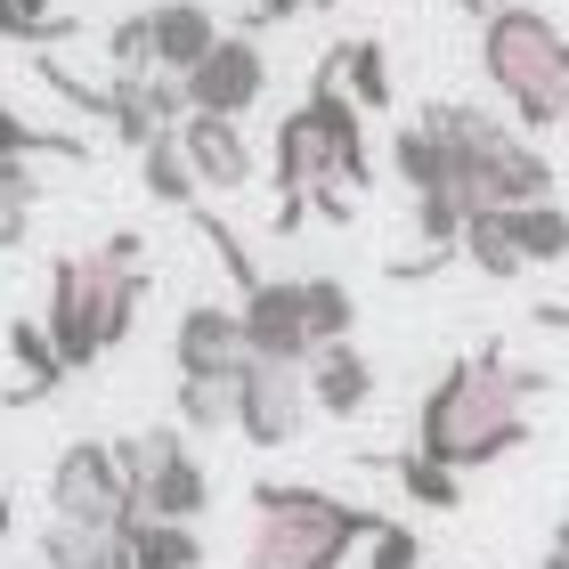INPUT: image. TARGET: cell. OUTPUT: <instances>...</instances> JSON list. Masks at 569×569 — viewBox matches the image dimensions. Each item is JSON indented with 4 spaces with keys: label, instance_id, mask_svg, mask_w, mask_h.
Instances as JSON below:
<instances>
[{
    "label": "cell",
    "instance_id": "ac0fdd59",
    "mask_svg": "<svg viewBox=\"0 0 569 569\" xmlns=\"http://www.w3.org/2000/svg\"><path fill=\"white\" fill-rule=\"evenodd\" d=\"M9 358L24 367V391H9L17 407H33V399H58L66 391V358H58V342H49V326L41 318H9Z\"/></svg>",
    "mask_w": 569,
    "mask_h": 569
},
{
    "label": "cell",
    "instance_id": "4dcf8cb0",
    "mask_svg": "<svg viewBox=\"0 0 569 569\" xmlns=\"http://www.w3.org/2000/svg\"><path fill=\"white\" fill-rule=\"evenodd\" d=\"M0 41H33V49H58L66 33H49V24H33V17L17 9V0H0Z\"/></svg>",
    "mask_w": 569,
    "mask_h": 569
},
{
    "label": "cell",
    "instance_id": "8fae6325",
    "mask_svg": "<svg viewBox=\"0 0 569 569\" xmlns=\"http://www.w3.org/2000/svg\"><path fill=\"white\" fill-rule=\"evenodd\" d=\"M318 416L309 407V375L301 367H252L237 375V431H244V448H293L301 423Z\"/></svg>",
    "mask_w": 569,
    "mask_h": 569
},
{
    "label": "cell",
    "instance_id": "277c9868",
    "mask_svg": "<svg viewBox=\"0 0 569 569\" xmlns=\"http://www.w3.org/2000/svg\"><path fill=\"white\" fill-rule=\"evenodd\" d=\"M423 131L448 147L456 188L472 212H521V203H553V163L521 122H505L497 107H472V98H431L416 114Z\"/></svg>",
    "mask_w": 569,
    "mask_h": 569
},
{
    "label": "cell",
    "instance_id": "d4e9b609",
    "mask_svg": "<svg viewBox=\"0 0 569 569\" xmlns=\"http://www.w3.org/2000/svg\"><path fill=\"white\" fill-rule=\"evenodd\" d=\"M463 261H472L480 277H529V261L512 252V237H505V212H472V228H463Z\"/></svg>",
    "mask_w": 569,
    "mask_h": 569
},
{
    "label": "cell",
    "instance_id": "5b68a950",
    "mask_svg": "<svg viewBox=\"0 0 569 569\" xmlns=\"http://www.w3.org/2000/svg\"><path fill=\"white\" fill-rule=\"evenodd\" d=\"M480 73L488 90L505 98V114L521 122V131H553L569 122V33L529 9V0H512L480 24Z\"/></svg>",
    "mask_w": 569,
    "mask_h": 569
},
{
    "label": "cell",
    "instance_id": "7402d4cb",
    "mask_svg": "<svg viewBox=\"0 0 569 569\" xmlns=\"http://www.w3.org/2000/svg\"><path fill=\"white\" fill-rule=\"evenodd\" d=\"M139 179H147V196L154 203H171V212H196V171H188V154H179V131H163L147 154H139Z\"/></svg>",
    "mask_w": 569,
    "mask_h": 569
},
{
    "label": "cell",
    "instance_id": "9a60e30c",
    "mask_svg": "<svg viewBox=\"0 0 569 569\" xmlns=\"http://www.w3.org/2000/svg\"><path fill=\"white\" fill-rule=\"evenodd\" d=\"M375 358L358 350V342H333V350H318L309 358V407L318 416H333V423H358L375 407Z\"/></svg>",
    "mask_w": 569,
    "mask_h": 569
},
{
    "label": "cell",
    "instance_id": "6da1fadb",
    "mask_svg": "<svg viewBox=\"0 0 569 569\" xmlns=\"http://www.w3.org/2000/svg\"><path fill=\"white\" fill-rule=\"evenodd\" d=\"M553 382L521 367L505 342H480L448 358V367L431 375V391L416 407V456L448 463V472H480V463H505L512 448H529V407L546 399Z\"/></svg>",
    "mask_w": 569,
    "mask_h": 569
},
{
    "label": "cell",
    "instance_id": "30bf717a",
    "mask_svg": "<svg viewBox=\"0 0 569 569\" xmlns=\"http://www.w3.org/2000/svg\"><path fill=\"white\" fill-rule=\"evenodd\" d=\"M171 367H179V382H237L252 367V342H244L237 301H188V309H179Z\"/></svg>",
    "mask_w": 569,
    "mask_h": 569
},
{
    "label": "cell",
    "instance_id": "8992f818",
    "mask_svg": "<svg viewBox=\"0 0 569 569\" xmlns=\"http://www.w3.org/2000/svg\"><path fill=\"white\" fill-rule=\"evenodd\" d=\"M114 448H122V472H131L139 521H179V529L203 521V505H212V472H203V456L188 448V431H179V423L131 431V439H114Z\"/></svg>",
    "mask_w": 569,
    "mask_h": 569
},
{
    "label": "cell",
    "instance_id": "7a4b0ae2",
    "mask_svg": "<svg viewBox=\"0 0 569 569\" xmlns=\"http://www.w3.org/2000/svg\"><path fill=\"white\" fill-rule=\"evenodd\" d=\"M147 237L139 228H114L98 252H58L49 261V342H58L66 375L98 367L107 350L131 342L139 326V301H147V269H139Z\"/></svg>",
    "mask_w": 569,
    "mask_h": 569
},
{
    "label": "cell",
    "instance_id": "f546056e",
    "mask_svg": "<svg viewBox=\"0 0 569 569\" xmlns=\"http://www.w3.org/2000/svg\"><path fill=\"white\" fill-rule=\"evenodd\" d=\"M367 569H423V537L407 529V521H382L367 537Z\"/></svg>",
    "mask_w": 569,
    "mask_h": 569
},
{
    "label": "cell",
    "instance_id": "9c48e42d",
    "mask_svg": "<svg viewBox=\"0 0 569 569\" xmlns=\"http://www.w3.org/2000/svg\"><path fill=\"white\" fill-rule=\"evenodd\" d=\"M237 318H244V342H252L261 367H301V375H309L318 333H309V293H301V277H261V284L237 301Z\"/></svg>",
    "mask_w": 569,
    "mask_h": 569
},
{
    "label": "cell",
    "instance_id": "484cf974",
    "mask_svg": "<svg viewBox=\"0 0 569 569\" xmlns=\"http://www.w3.org/2000/svg\"><path fill=\"white\" fill-rule=\"evenodd\" d=\"M33 203H41L33 163H0V252H17L33 237Z\"/></svg>",
    "mask_w": 569,
    "mask_h": 569
},
{
    "label": "cell",
    "instance_id": "1f68e13d",
    "mask_svg": "<svg viewBox=\"0 0 569 569\" xmlns=\"http://www.w3.org/2000/svg\"><path fill=\"white\" fill-rule=\"evenodd\" d=\"M293 9H301V0H252V24H284Z\"/></svg>",
    "mask_w": 569,
    "mask_h": 569
},
{
    "label": "cell",
    "instance_id": "f1b7e54d",
    "mask_svg": "<svg viewBox=\"0 0 569 569\" xmlns=\"http://www.w3.org/2000/svg\"><path fill=\"white\" fill-rule=\"evenodd\" d=\"M196 228H203V244L220 252V269H228V284H237V301H244V293H252V284H261L269 269H261V261L244 252V237H237V228H228L220 212H196Z\"/></svg>",
    "mask_w": 569,
    "mask_h": 569
},
{
    "label": "cell",
    "instance_id": "44dd1931",
    "mask_svg": "<svg viewBox=\"0 0 569 569\" xmlns=\"http://www.w3.org/2000/svg\"><path fill=\"white\" fill-rule=\"evenodd\" d=\"M41 154H58V163H90V139L41 131V122H24L9 98H0V163H41Z\"/></svg>",
    "mask_w": 569,
    "mask_h": 569
},
{
    "label": "cell",
    "instance_id": "ffe728a7",
    "mask_svg": "<svg viewBox=\"0 0 569 569\" xmlns=\"http://www.w3.org/2000/svg\"><path fill=\"white\" fill-rule=\"evenodd\" d=\"M358 463H382V472H391V480H399L423 512H456V505H463V480L448 472V463L416 456V448H399V456H358Z\"/></svg>",
    "mask_w": 569,
    "mask_h": 569
},
{
    "label": "cell",
    "instance_id": "ba28073f",
    "mask_svg": "<svg viewBox=\"0 0 569 569\" xmlns=\"http://www.w3.org/2000/svg\"><path fill=\"white\" fill-rule=\"evenodd\" d=\"M301 114H309V139H318V163H326V179H333V188H342V196L375 188L367 114L350 107V90H342V73H333V66H318V73H309V98H301Z\"/></svg>",
    "mask_w": 569,
    "mask_h": 569
},
{
    "label": "cell",
    "instance_id": "d6986e66",
    "mask_svg": "<svg viewBox=\"0 0 569 569\" xmlns=\"http://www.w3.org/2000/svg\"><path fill=\"white\" fill-rule=\"evenodd\" d=\"M505 237L529 269L569 261V203H521V212H505Z\"/></svg>",
    "mask_w": 569,
    "mask_h": 569
},
{
    "label": "cell",
    "instance_id": "5bb4252c",
    "mask_svg": "<svg viewBox=\"0 0 569 569\" xmlns=\"http://www.w3.org/2000/svg\"><path fill=\"white\" fill-rule=\"evenodd\" d=\"M147 24H154V73H171V82H188L220 49V17L203 9V0H154Z\"/></svg>",
    "mask_w": 569,
    "mask_h": 569
},
{
    "label": "cell",
    "instance_id": "e0dca14e",
    "mask_svg": "<svg viewBox=\"0 0 569 569\" xmlns=\"http://www.w3.org/2000/svg\"><path fill=\"white\" fill-rule=\"evenodd\" d=\"M41 569H131V529H73V521H49V529H41Z\"/></svg>",
    "mask_w": 569,
    "mask_h": 569
},
{
    "label": "cell",
    "instance_id": "52a82bcc",
    "mask_svg": "<svg viewBox=\"0 0 569 569\" xmlns=\"http://www.w3.org/2000/svg\"><path fill=\"white\" fill-rule=\"evenodd\" d=\"M49 512L73 529H131L139 521V497H131L114 439H66L58 463H49Z\"/></svg>",
    "mask_w": 569,
    "mask_h": 569
},
{
    "label": "cell",
    "instance_id": "e575fe53",
    "mask_svg": "<svg viewBox=\"0 0 569 569\" xmlns=\"http://www.w3.org/2000/svg\"><path fill=\"white\" fill-rule=\"evenodd\" d=\"M17 529V512H9V488H0V537H9Z\"/></svg>",
    "mask_w": 569,
    "mask_h": 569
},
{
    "label": "cell",
    "instance_id": "836d02e7",
    "mask_svg": "<svg viewBox=\"0 0 569 569\" xmlns=\"http://www.w3.org/2000/svg\"><path fill=\"white\" fill-rule=\"evenodd\" d=\"M456 9H463V17H480V24H488V17H497V9H512V0H456Z\"/></svg>",
    "mask_w": 569,
    "mask_h": 569
},
{
    "label": "cell",
    "instance_id": "d6a6232c",
    "mask_svg": "<svg viewBox=\"0 0 569 569\" xmlns=\"http://www.w3.org/2000/svg\"><path fill=\"white\" fill-rule=\"evenodd\" d=\"M537 569H569V521L546 537V561H537Z\"/></svg>",
    "mask_w": 569,
    "mask_h": 569
},
{
    "label": "cell",
    "instance_id": "7c38bea8",
    "mask_svg": "<svg viewBox=\"0 0 569 569\" xmlns=\"http://www.w3.org/2000/svg\"><path fill=\"white\" fill-rule=\"evenodd\" d=\"M179 90H188V114L244 122L252 107H261V90H269V58H261V41H252V33H220V49H212V58H203Z\"/></svg>",
    "mask_w": 569,
    "mask_h": 569
},
{
    "label": "cell",
    "instance_id": "cb8c5ba5",
    "mask_svg": "<svg viewBox=\"0 0 569 569\" xmlns=\"http://www.w3.org/2000/svg\"><path fill=\"white\" fill-rule=\"evenodd\" d=\"M301 293H309V333H318V350H333V342H350V326H358V293L342 277H301Z\"/></svg>",
    "mask_w": 569,
    "mask_h": 569
},
{
    "label": "cell",
    "instance_id": "4316f807",
    "mask_svg": "<svg viewBox=\"0 0 569 569\" xmlns=\"http://www.w3.org/2000/svg\"><path fill=\"white\" fill-rule=\"evenodd\" d=\"M179 431H237V382H179Z\"/></svg>",
    "mask_w": 569,
    "mask_h": 569
},
{
    "label": "cell",
    "instance_id": "603a6c76",
    "mask_svg": "<svg viewBox=\"0 0 569 569\" xmlns=\"http://www.w3.org/2000/svg\"><path fill=\"white\" fill-rule=\"evenodd\" d=\"M203 537L179 521H131V569H196Z\"/></svg>",
    "mask_w": 569,
    "mask_h": 569
},
{
    "label": "cell",
    "instance_id": "2e32d148",
    "mask_svg": "<svg viewBox=\"0 0 569 569\" xmlns=\"http://www.w3.org/2000/svg\"><path fill=\"white\" fill-rule=\"evenodd\" d=\"M326 66L342 73V90H350V107L358 114H391V49H382L375 33H358V41H333L326 49Z\"/></svg>",
    "mask_w": 569,
    "mask_h": 569
},
{
    "label": "cell",
    "instance_id": "4fadbf2b",
    "mask_svg": "<svg viewBox=\"0 0 569 569\" xmlns=\"http://www.w3.org/2000/svg\"><path fill=\"white\" fill-rule=\"evenodd\" d=\"M179 154H188V171H196L203 196H237L244 179L261 171L244 122H220V114H188V122H179Z\"/></svg>",
    "mask_w": 569,
    "mask_h": 569
},
{
    "label": "cell",
    "instance_id": "83f0119b",
    "mask_svg": "<svg viewBox=\"0 0 569 569\" xmlns=\"http://www.w3.org/2000/svg\"><path fill=\"white\" fill-rule=\"evenodd\" d=\"M107 66H114V82H139V73H154V24H147V9L107 24Z\"/></svg>",
    "mask_w": 569,
    "mask_h": 569
},
{
    "label": "cell",
    "instance_id": "d590c367",
    "mask_svg": "<svg viewBox=\"0 0 569 569\" xmlns=\"http://www.w3.org/2000/svg\"><path fill=\"white\" fill-rule=\"evenodd\" d=\"M309 9H342V0H309Z\"/></svg>",
    "mask_w": 569,
    "mask_h": 569
},
{
    "label": "cell",
    "instance_id": "3957f363",
    "mask_svg": "<svg viewBox=\"0 0 569 569\" xmlns=\"http://www.w3.org/2000/svg\"><path fill=\"white\" fill-rule=\"evenodd\" d=\"M244 521L252 537L237 569H342L350 553H367L382 512L333 497V488H309V480H252Z\"/></svg>",
    "mask_w": 569,
    "mask_h": 569
}]
</instances>
